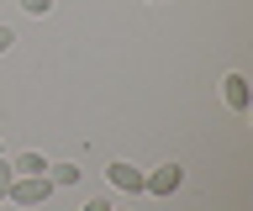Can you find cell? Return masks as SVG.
Returning <instances> with one entry per match:
<instances>
[{
    "mask_svg": "<svg viewBox=\"0 0 253 211\" xmlns=\"http://www.w3.org/2000/svg\"><path fill=\"white\" fill-rule=\"evenodd\" d=\"M221 100L232 106L237 116H248V106H253V90H248V74H227L221 80Z\"/></svg>",
    "mask_w": 253,
    "mask_h": 211,
    "instance_id": "277c9868",
    "label": "cell"
},
{
    "mask_svg": "<svg viewBox=\"0 0 253 211\" xmlns=\"http://www.w3.org/2000/svg\"><path fill=\"white\" fill-rule=\"evenodd\" d=\"M79 211H111V201H84Z\"/></svg>",
    "mask_w": 253,
    "mask_h": 211,
    "instance_id": "30bf717a",
    "label": "cell"
},
{
    "mask_svg": "<svg viewBox=\"0 0 253 211\" xmlns=\"http://www.w3.org/2000/svg\"><path fill=\"white\" fill-rule=\"evenodd\" d=\"M11 169H16V174H47V159L32 148V153H16V159H11Z\"/></svg>",
    "mask_w": 253,
    "mask_h": 211,
    "instance_id": "8992f818",
    "label": "cell"
},
{
    "mask_svg": "<svg viewBox=\"0 0 253 211\" xmlns=\"http://www.w3.org/2000/svg\"><path fill=\"white\" fill-rule=\"evenodd\" d=\"M47 179H53V190H69L79 185V164H47Z\"/></svg>",
    "mask_w": 253,
    "mask_h": 211,
    "instance_id": "5b68a950",
    "label": "cell"
},
{
    "mask_svg": "<svg viewBox=\"0 0 253 211\" xmlns=\"http://www.w3.org/2000/svg\"><path fill=\"white\" fill-rule=\"evenodd\" d=\"M111 211H116V206H111Z\"/></svg>",
    "mask_w": 253,
    "mask_h": 211,
    "instance_id": "7c38bea8",
    "label": "cell"
},
{
    "mask_svg": "<svg viewBox=\"0 0 253 211\" xmlns=\"http://www.w3.org/2000/svg\"><path fill=\"white\" fill-rule=\"evenodd\" d=\"M11 179H16V169H11V159L0 153V201H5V190H11Z\"/></svg>",
    "mask_w": 253,
    "mask_h": 211,
    "instance_id": "ba28073f",
    "label": "cell"
},
{
    "mask_svg": "<svg viewBox=\"0 0 253 211\" xmlns=\"http://www.w3.org/2000/svg\"><path fill=\"white\" fill-rule=\"evenodd\" d=\"M47 195H53V179L47 174H16L11 190H5V201H11V206H42Z\"/></svg>",
    "mask_w": 253,
    "mask_h": 211,
    "instance_id": "6da1fadb",
    "label": "cell"
},
{
    "mask_svg": "<svg viewBox=\"0 0 253 211\" xmlns=\"http://www.w3.org/2000/svg\"><path fill=\"white\" fill-rule=\"evenodd\" d=\"M179 185H185V169H179V164H158V169H148V174H142V195H158V201H164V195H174Z\"/></svg>",
    "mask_w": 253,
    "mask_h": 211,
    "instance_id": "7a4b0ae2",
    "label": "cell"
},
{
    "mask_svg": "<svg viewBox=\"0 0 253 211\" xmlns=\"http://www.w3.org/2000/svg\"><path fill=\"white\" fill-rule=\"evenodd\" d=\"M142 174H148V169H137V164H126V159H116V164L106 169L111 190H126V195H142Z\"/></svg>",
    "mask_w": 253,
    "mask_h": 211,
    "instance_id": "3957f363",
    "label": "cell"
},
{
    "mask_svg": "<svg viewBox=\"0 0 253 211\" xmlns=\"http://www.w3.org/2000/svg\"><path fill=\"white\" fill-rule=\"evenodd\" d=\"M0 153H5V148H0Z\"/></svg>",
    "mask_w": 253,
    "mask_h": 211,
    "instance_id": "8fae6325",
    "label": "cell"
},
{
    "mask_svg": "<svg viewBox=\"0 0 253 211\" xmlns=\"http://www.w3.org/2000/svg\"><path fill=\"white\" fill-rule=\"evenodd\" d=\"M11 48H16V32H11V27H0V58H5Z\"/></svg>",
    "mask_w": 253,
    "mask_h": 211,
    "instance_id": "9c48e42d",
    "label": "cell"
},
{
    "mask_svg": "<svg viewBox=\"0 0 253 211\" xmlns=\"http://www.w3.org/2000/svg\"><path fill=\"white\" fill-rule=\"evenodd\" d=\"M16 5H21L27 16H47V11H53V0H16Z\"/></svg>",
    "mask_w": 253,
    "mask_h": 211,
    "instance_id": "52a82bcc",
    "label": "cell"
}]
</instances>
